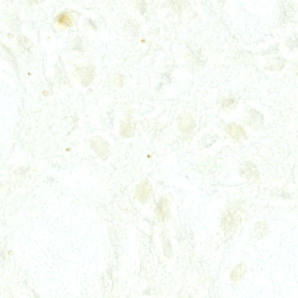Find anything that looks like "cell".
Returning a JSON list of instances; mask_svg holds the SVG:
<instances>
[{"label": "cell", "mask_w": 298, "mask_h": 298, "mask_svg": "<svg viewBox=\"0 0 298 298\" xmlns=\"http://www.w3.org/2000/svg\"><path fill=\"white\" fill-rule=\"evenodd\" d=\"M246 121L247 124L254 130L258 129L263 124V118L261 114L254 110L247 114Z\"/></svg>", "instance_id": "6da1fadb"}, {"label": "cell", "mask_w": 298, "mask_h": 298, "mask_svg": "<svg viewBox=\"0 0 298 298\" xmlns=\"http://www.w3.org/2000/svg\"><path fill=\"white\" fill-rule=\"evenodd\" d=\"M179 127L183 132L189 134L195 127V124L192 117L188 113L184 114L180 120Z\"/></svg>", "instance_id": "7a4b0ae2"}, {"label": "cell", "mask_w": 298, "mask_h": 298, "mask_svg": "<svg viewBox=\"0 0 298 298\" xmlns=\"http://www.w3.org/2000/svg\"><path fill=\"white\" fill-rule=\"evenodd\" d=\"M241 170L242 175L249 180H256L259 177V173L257 168L252 162L246 163L242 167Z\"/></svg>", "instance_id": "3957f363"}, {"label": "cell", "mask_w": 298, "mask_h": 298, "mask_svg": "<svg viewBox=\"0 0 298 298\" xmlns=\"http://www.w3.org/2000/svg\"><path fill=\"white\" fill-rule=\"evenodd\" d=\"M225 131L229 136L234 140H238L245 135L243 127L235 123L228 124L225 127Z\"/></svg>", "instance_id": "277c9868"}, {"label": "cell", "mask_w": 298, "mask_h": 298, "mask_svg": "<svg viewBox=\"0 0 298 298\" xmlns=\"http://www.w3.org/2000/svg\"><path fill=\"white\" fill-rule=\"evenodd\" d=\"M150 187L146 183L140 184L135 189L136 197L140 201L144 202L148 198L150 192Z\"/></svg>", "instance_id": "5b68a950"}, {"label": "cell", "mask_w": 298, "mask_h": 298, "mask_svg": "<svg viewBox=\"0 0 298 298\" xmlns=\"http://www.w3.org/2000/svg\"><path fill=\"white\" fill-rule=\"evenodd\" d=\"M246 268L245 266L241 264L237 265L233 271L232 276L233 280L238 281L241 279L245 272Z\"/></svg>", "instance_id": "8992f818"}, {"label": "cell", "mask_w": 298, "mask_h": 298, "mask_svg": "<svg viewBox=\"0 0 298 298\" xmlns=\"http://www.w3.org/2000/svg\"><path fill=\"white\" fill-rule=\"evenodd\" d=\"M167 206H165V203L163 204V202H161L159 205L158 206L157 209V213L158 215L161 220H164V217L166 215V214L168 211L167 210Z\"/></svg>", "instance_id": "52a82bcc"}, {"label": "cell", "mask_w": 298, "mask_h": 298, "mask_svg": "<svg viewBox=\"0 0 298 298\" xmlns=\"http://www.w3.org/2000/svg\"><path fill=\"white\" fill-rule=\"evenodd\" d=\"M58 20L60 23L67 26L69 25L71 23L70 18L65 14L60 15L58 17Z\"/></svg>", "instance_id": "ba28073f"}]
</instances>
